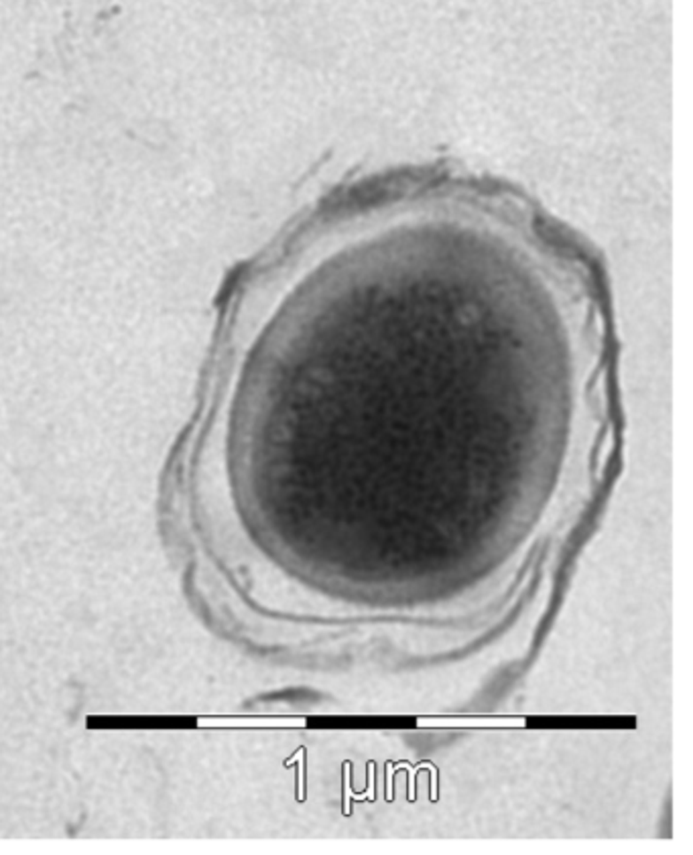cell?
Instances as JSON below:
<instances>
[{
    "label": "cell",
    "instance_id": "6da1fadb",
    "mask_svg": "<svg viewBox=\"0 0 693 855\" xmlns=\"http://www.w3.org/2000/svg\"><path fill=\"white\" fill-rule=\"evenodd\" d=\"M419 727H525V719L507 718H456V719H417Z\"/></svg>",
    "mask_w": 693,
    "mask_h": 855
},
{
    "label": "cell",
    "instance_id": "7a4b0ae2",
    "mask_svg": "<svg viewBox=\"0 0 693 855\" xmlns=\"http://www.w3.org/2000/svg\"><path fill=\"white\" fill-rule=\"evenodd\" d=\"M346 770H344V812L346 815H350V782H348V776H350V762H346L344 764Z\"/></svg>",
    "mask_w": 693,
    "mask_h": 855
}]
</instances>
